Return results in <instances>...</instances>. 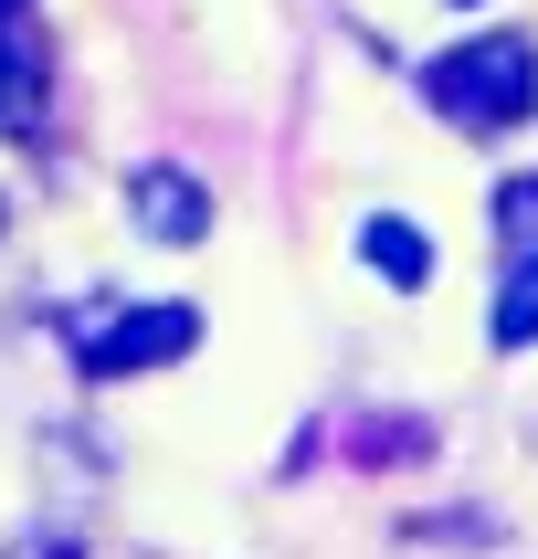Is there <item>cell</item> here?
Listing matches in <instances>:
<instances>
[{
	"label": "cell",
	"instance_id": "cell-9",
	"mask_svg": "<svg viewBox=\"0 0 538 559\" xmlns=\"http://www.w3.org/2000/svg\"><path fill=\"white\" fill-rule=\"evenodd\" d=\"M454 11H475V0H454Z\"/></svg>",
	"mask_w": 538,
	"mask_h": 559
},
{
	"label": "cell",
	"instance_id": "cell-4",
	"mask_svg": "<svg viewBox=\"0 0 538 559\" xmlns=\"http://www.w3.org/2000/svg\"><path fill=\"white\" fill-rule=\"evenodd\" d=\"M359 264H370L380 285H402V296H422V285H433V233L411 212H370L359 222Z\"/></svg>",
	"mask_w": 538,
	"mask_h": 559
},
{
	"label": "cell",
	"instance_id": "cell-3",
	"mask_svg": "<svg viewBox=\"0 0 538 559\" xmlns=\"http://www.w3.org/2000/svg\"><path fill=\"white\" fill-rule=\"evenodd\" d=\"M127 222L148 243H201L212 233V190L190 180L180 158H148V169H127Z\"/></svg>",
	"mask_w": 538,
	"mask_h": 559
},
{
	"label": "cell",
	"instance_id": "cell-7",
	"mask_svg": "<svg viewBox=\"0 0 538 559\" xmlns=\"http://www.w3.org/2000/svg\"><path fill=\"white\" fill-rule=\"evenodd\" d=\"M43 63H32V43H22V22H0V117L11 127H32V106H43V85H32Z\"/></svg>",
	"mask_w": 538,
	"mask_h": 559
},
{
	"label": "cell",
	"instance_id": "cell-1",
	"mask_svg": "<svg viewBox=\"0 0 538 559\" xmlns=\"http://www.w3.org/2000/svg\"><path fill=\"white\" fill-rule=\"evenodd\" d=\"M422 95H433L443 127H465V138H497L538 106V43L517 32H486V43H454V53L422 63Z\"/></svg>",
	"mask_w": 538,
	"mask_h": 559
},
{
	"label": "cell",
	"instance_id": "cell-6",
	"mask_svg": "<svg viewBox=\"0 0 538 559\" xmlns=\"http://www.w3.org/2000/svg\"><path fill=\"white\" fill-rule=\"evenodd\" d=\"M497 348H506V359L538 348V264H506V285H497Z\"/></svg>",
	"mask_w": 538,
	"mask_h": 559
},
{
	"label": "cell",
	"instance_id": "cell-2",
	"mask_svg": "<svg viewBox=\"0 0 538 559\" xmlns=\"http://www.w3.org/2000/svg\"><path fill=\"white\" fill-rule=\"evenodd\" d=\"M190 348H201V307H117L106 328H74L85 380H127V370H158V359H190Z\"/></svg>",
	"mask_w": 538,
	"mask_h": 559
},
{
	"label": "cell",
	"instance_id": "cell-8",
	"mask_svg": "<svg viewBox=\"0 0 538 559\" xmlns=\"http://www.w3.org/2000/svg\"><path fill=\"white\" fill-rule=\"evenodd\" d=\"M0 22H22V0H0Z\"/></svg>",
	"mask_w": 538,
	"mask_h": 559
},
{
	"label": "cell",
	"instance_id": "cell-5",
	"mask_svg": "<svg viewBox=\"0 0 538 559\" xmlns=\"http://www.w3.org/2000/svg\"><path fill=\"white\" fill-rule=\"evenodd\" d=\"M497 243H506V264H538V169L497 180Z\"/></svg>",
	"mask_w": 538,
	"mask_h": 559
}]
</instances>
